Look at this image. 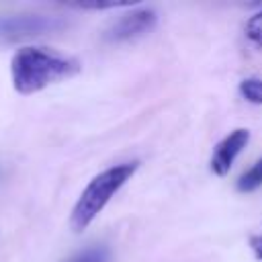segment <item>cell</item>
Instances as JSON below:
<instances>
[{
  "label": "cell",
  "mask_w": 262,
  "mask_h": 262,
  "mask_svg": "<svg viewBox=\"0 0 262 262\" xmlns=\"http://www.w3.org/2000/svg\"><path fill=\"white\" fill-rule=\"evenodd\" d=\"M244 33H246V37H248L256 47L262 49V12H256L254 16L248 18V23H246V27H244Z\"/></svg>",
  "instance_id": "cell-9"
},
{
  "label": "cell",
  "mask_w": 262,
  "mask_h": 262,
  "mask_svg": "<svg viewBox=\"0 0 262 262\" xmlns=\"http://www.w3.org/2000/svg\"><path fill=\"white\" fill-rule=\"evenodd\" d=\"M2 174H4V170H2V168H0V180H2Z\"/></svg>",
  "instance_id": "cell-11"
},
{
  "label": "cell",
  "mask_w": 262,
  "mask_h": 262,
  "mask_svg": "<svg viewBox=\"0 0 262 262\" xmlns=\"http://www.w3.org/2000/svg\"><path fill=\"white\" fill-rule=\"evenodd\" d=\"M108 260H111L108 248H104V246H88V248L72 254L63 262H108Z\"/></svg>",
  "instance_id": "cell-7"
},
{
  "label": "cell",
  "mask_w": 262,
  "mask_h": 262,
  "mask_svg": "<svg viewBox=\"0 0 262 262\" xmlns=\"http://www.w3.org/2000/svg\"><path fill=\"white\" fill-rule=\"evenodd\" d=\"M260 186H262V158H260L248 172H244V174L237 178L235 188H237L239 192H254V190L260 188Z\"/></svg>",
  "instance_id": "cell-6"
},
{
  "label": "cell",
  "mask_w": 262,
  "mask_h": 262,
  "mask_svg": "<svg viewBox=\"0 0 262 262\" xmlns=\"http://www.w3.org/2000/svg\"><path fill=\"white\" fill-rule=\"evenodd\" d=\"M239 94L252 104H262V78H246L239 82Z\"/></svg>",
  "instance_id": "cell-8"
},
{
  "label": "cell",
  "mask_w": 262,
  "mask_h": 262,
  "mask_svg": "<svg viewBox=\"0 0 262 262\" xmlns=\"http://www.w3.org/2000/svg\"><path fill=\"white\" fill-rule=\"evenodd\" d=\"M135 170H137V162H125L96 174L88 182V186L82 190L80 199L72 209V215H70L72 229L74 231L86 229L96 219V215L106 207V203L119 192V188L135 174Z\"/></svg>",
  "instance_id": "cell-2"
},
{
  "label": "cell",
  "mask_w": 262,
  "mask_h": 262,
  "mask_svg": "<svg viewBox=\"0 0 262 262\" xmlns=\"http://www.w3.org/2000/svg\"><path fill=\"white\" fill-rule=\"evenodd\" d=\"M68 27L63 16L53 14H4L0 16V43H16L29 37L55 33Z\"/></svg>",
  "instance_id": "cell-3"
},
{
  "label": "cell",
  "mask_w": 262,
  "mask_h": 262,
  "mask_svg": "<svg viewBox=\"0 0 262 262\" xmlns=\"http://www.w3.org/2000/svg\"><path fill=\"white\" fill-rule=\"evenodd\" d=\"M78 70V59L35 45L18 49L10 61L12 86L18 94H35L55 82L72 78Z\"/></svg>",
  "instance_id": "cell-1"
},
{
  "label": "cell",
  "mask_w": 262,
  "mask_h": 262,
  "mask_svg": "<svg viewBox=\"0 0 262 262\" xmlns=\"http://www.w3.org/2000/svg\"><path fill=\"white\" fill-rule=\"evenodd\" d=\"M250 246H252V250H254V256H256L258 260H262V233L252 235V237H250Z\"/></svg>",
  "instance_id": "cell-10"
},
{
  "label": "cell",
  "mask_w": 262,
  "mask_h": 262,
  "mask_svg": "<svg viewBox=\"0 0 262 262\" xmlns=\"http://www.w3.org/2000/svg\"><path fill=\"white\" fill-rule=\"evenodd\" d=\"M158 23V14L151 8H137L131 10L127 14H123L121 18H117L104 33V39L111 43H125V41H133L139 39L143 35H147Z\"/></svg>",
  "instance_id": "cell-4"
},
{
  "label": "cell",
  "mask_w": 262,
  "mask_h": 262,
  "mask_svg": "<svg viewBox=\"0 0 262 262\" xmlns=\"http://www.w3.org/2000/svg\"><path fill=\"white\" fill-rule=\"evenodd\" d=\"M248 141H250V131L248 129H233L227 137H223L217 143V147L213 151V158H211V170L217 176H225L231 170L235 158L248 145Z\"/></svg>",
  "instance_id": "cell-5"
}]
</instances>
